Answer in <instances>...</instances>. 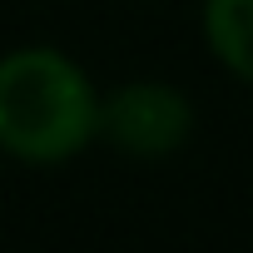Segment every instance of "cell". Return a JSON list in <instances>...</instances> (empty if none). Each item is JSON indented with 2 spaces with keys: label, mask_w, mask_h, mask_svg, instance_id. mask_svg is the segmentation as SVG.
<instances>
[{
  "label": "cell",
  "mask_w": 253,
  "mask_h": 253,
  "mask_svg": "<svg viewBox=\"0 0 253 253\" xmlns=\"http://www.w3.org/2000/svg\"><path fill=\"white\" fill-rule=\"evenodd\" d=\"M204 45L243 84H253V0H204Z\"/></svg>",
  "instance_id": "obj_3"
},
{
  "label": "cell",
  "mask_w": 253,
  "mask_h": 253,
  "mask_svg": "<svg viewBox=\"0 0 253 253\" xmlns=\"http://www.w3.org/2000/svg\"><path fill=\"white\" fill-rule=\"evenodd\" d=\"M99 139L129 159H169L194 139V104L169 80H129L104 94Z\"/></svg>",
  "instance_id": "obj_2"
},
{
  "label": "cell",
  "mask_w": 253,
  "mask_h": 253,
  "mask_svg": "<svg viewBox=\"0 0 253 253\" xmlns=\"http://www.w3.org/2000/svg\"><path fill=\"white\" fill-rule=\"evenodd\" d=\"M104 94L55 45L0 55V154L20 164H65L99 139Z\"/></svg>",
  "instance_id": "obj_1"
}]
</instances>
